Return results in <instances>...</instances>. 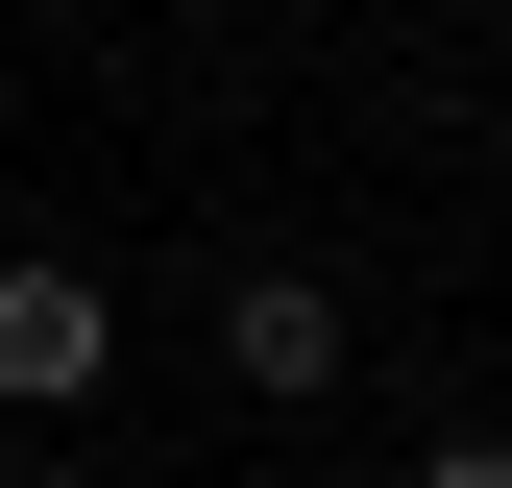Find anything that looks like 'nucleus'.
Instances as JSON below:
<instances>
[{
	"instance_id": "1",
	"label": "nucleus",
	"mask_w": 512,
	"mask_h": 488,
	"mask_svg": "<svg viewBox=\"0 0 512 488\" xmlns=\"http://www.w3.org/2000/svg\"><path fill=\"white\" fill-rule=\"evenodd\" d=\"M122 366V318H98V269H0V415H74Z\"/></svg>"
},
{
	"instance_id": "2",
	"label": "nucleus",
	"mask_w": 512,
	"mask_h": 488,
	"mask_svg": "<svg viewBox=\"0 0 512 488\" xmlns=\"http://www.w3.org/2000/svg\"><path fill=\"white\" fill-rule=\"evenodd\" d=\"M220 366H244L269 415H293V391H342V293H317V269H244V293H220Z\"/></svg>"
},
{
	"instance_id": "3",
	"label": "nucleus",
	"mask_w": 512,
	"mask_h": 488,
	"mask_svg": "<svg viewBox=\"0 0 512 488\" xmlns=\"http://www.w3.org/2000/svg\"><path fill=\"white\" fill-rule=\"evenodd\" d=\"M415 488H512V440H439V464H415Z\"/></svg>"
}]
</instances>
